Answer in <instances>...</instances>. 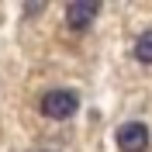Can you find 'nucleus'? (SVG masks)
I'll list each match as a JSON object with an SVG mask.
<instances>
[{
	"mask_svg": "<svg viewBox=\"0 0 152 152\" xmlns=\"http://www.w3.org/2000/svg\"><path fill=\"white\" fill-rule=\"evenodd\" d=\"M114 138H118V149L121 152H149V142H152L149 124H142V121H124L114 132Z\"/></svg>",
	"mask_w": 152,
	"mask_h": 152,
	"instance_id": "obj_2",
	"label": "nucleus"
},
{
	"mask_svg": "<svg viewBox=\"0 0 152 152\" xmlns=\"http://www.w3.org/2000/svg\"><path fill=\"white\" fill-rule=\"evenodd\" d=\"M97 14H100V4H97V0H73L66 7V24L73 31H86L94 24Z\"/></svg>",
	"mask_w": 152,
	"mask_h": 152,
	"instance_id": "obj_3",
	"label": "nucleus"
},
{
	"mask_svg": "<svg viewBox=\"0 0 152 152\" xmlns=\"http://www.w3.org/2000/svg\"><path fill=\"white\" fill-rule=\"evenodd\" d=\"M135 59L152 66V31H142V35L135 38Z\"/></svg>",
	"mask_w": 152,
	"mask_h": 152,
	"instance_id": "obj_4",
	"label": "nucleus"
},
{
	"mask_svg": "<svg viewBox=\"0 0 152 152\" xmlns=\"http://www.w3.org/2000/svg\"><path fill=\"white\" fill-rule=\"evenodd\" d=\"M76 111H80V97H76V90L59 86V90H48V94L42 97V114L52 118V121H66V118H73Z\"/></svg>",
	"mask_w": 152,
	"mask_h": 152,
	"instance_id": "obj_1",
	"label": "nucleus"
}]
</instances>
